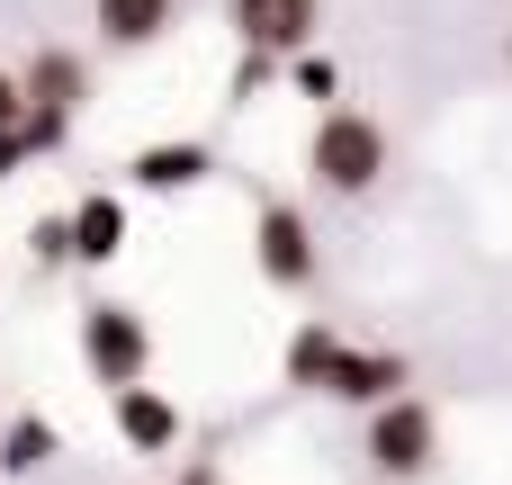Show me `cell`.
Masks as SVG:
<instances>
[{"label": "cell", "mask_w": 512, "mask_h": 485, "mask_svg": "<svg viewBox=\"0 0 512 485\" xmlns=\"http://www.w3.org/2000/svg\"><path fill=\"white\" fill-rule=\"evenodd\" d=\"M306 171H315V189H333V198H369V189L387 180V126H378L369 108H324V117H315V144H306Z\"/></svg>", "instance_id": "6da1fadb"}, {"label": "cell", "mask_w": 512, "mask_h": 485, "mask_svg": "<svg viewBox=\"0 0 512 485\" xmlns=\"http://www.w3.org/2000/svg\"><path fill=\"white\" fill-rule=\"evenodd\" d=\"M81 369L117 396V387H144V369H153V324L135 315V306H117V297H99V306H81Z\"/></svg>", "instance_id": "7a4b0ae2"}, {"label": "cell", "mask_w": 512, "mask_h": 485, "mask_svg": "<svg viewBox=\"0 0 512 485\" xmlns=\"http://www.w3.org/2000/svg\"><path fill=\"white\" fill-rule=\"evenodd\" d=\"M360 450H369V468H378V477L414 485V477H432V459H441V414H432L423 396H396V405H378V414H369Z\"/></svg>", "instance_id": "3957f363"}, {"label": "cell", "mask_w": 512, "mask_h": 485, "mask_svg": "<svg viewBox=\"0 0 512 485\" xmlns=\"http://www.w3.org/2000/svg\"><path fill=\"white\" fill-rule=\"evenodd\" d=\"M252 261H261V279L270 288H306L315 279V225H306V207H288V198H270L261 216H252Z\"/></svg>", "instance_id": "277c9868"}, {"label": "cell", "mask_w": 512, "mask_h": 485, "mask_svg": "<svg viewBox=\"0 0 512 485\" xmlns=\"http://www.w3.org/2000/svg\"><path fill=\"white\" fill-rule=\"evenodd\" d=\"M225 18H234L243 54H270V63H288V54H306V45H315V27H324V0H225Z\"/></svg>", "instance_id": "5b68a950"}, {"label": "cell", "mask_w": 512, "mask_h": 485, "mask_svg": "<svg viewBox=\"0 0 512 485\" xmlns=\"http://www.w3.org/2000/svg\"><path fill=\"white\" fill-rule=\"evenodd\" d=\"M18 99L45 108V117H81V108H90V54H72V45H36V54L18 63Z\"/></svg>", "instance_id": "8992f818"}, {"label": "cell", "mask_w": 512, "mask_h": 485, "mask_svg": "<svg viewBox=\"0 0 512 485\" xmlns=\"http://www.w3.org/2000/svg\"><path fill=\"white\" fill-rule=\"evenodd\" d=\"M405 378H414V369H405L396 351H351V342H342L315 396H333V405H369V414H378V405H396V396H405Z\"/></svg>", "instance_id": "52a82bcc"}, {"label": "cell", "mask_w": 512, "mask_h": 485, "mask_svg": "<svg viewBox=\"0 0 512 485\" xmlns=\"http://www.w3.org/2000/svg\"><path fill=\"white\" fill-rule=\"evenodd\" d=\"M108 414H117V441H126V450H144V459L180 441V405H171L162 387H117V396H108Z\"/></svg>", "instance_id": "ba28073f"}, {"label": "cell", "mask_w": 512, "mask_h": 485, "mask_svg": "<svg viewBox=\"0 0 512 485\" xmlns=\"http://www.w3.org/2000/svg\"><path fill=\"white\" fill-rule=\"evenodd\" d=\"M171 18H180V0H90V27H99V45H117V54H144V45H162V36H171Z\"/></svg>", "instance_id": "9c48e42d"}, {"label": "cell", "mask_w": 512, "mask_h": 485, "mask_svg": "<svg viewBox=\"0 0 512 485\" xmlns=\"http://www.w3.org/2000/svg\"><path fill=\"white\" fill-rule=\"evenodd\" d=\"M63 225H72V261H90V270H108L126 252V198H108V189H90Z\"/></svg>", "instance_id": "30bf717a"}, {"label": "cell", "mask_w": 512, "mask_h": 485, "mask_svg": "<svg viewBox=\"0 0 512 485\" xmlns=\"http://www.w3.org/2000/svg\"><path fill=\"white\" fill-rule=\"evenodd\" d=\"M216 162H207V144H144L135 162H126V180L135 189H153V198H180V189H198Z\"/></svg>", "instance_id": "8fae6325"}, {"label": "cell", "mask_w": 512, "mask_h": 485, "mask_svg": "<svg viewBox=\"0 0 512 485\" xmlns=\"http://www.w3.org/2000/svg\"><path fill=\"white\" fill-rule=\"evenodd\" d=\"M54 450H63V432L45 414H9L0 423V477H36V468H54Z\"/></svg>", "instance_id": "7c38bea8"}, {"label": "cell", "mask_w": 512, "mask_h": 485, "mask_svg": "<svg viewBox=\"0 0 512 485\" xmlns=\"http://www.w3.org/2000/svg\"><path fill=\"white\" fill-rule=\"evenodd\" d=\"M333 351H342V333H333V324H297V333H288V387H324Z\"/></svg>", "instance_id": "4fadbf2b"}, {"label": "cell", "mask_w": 512, "mask_h": 485, "mask_svg": "<svg viewBox=\"0 0 512 485\" xmlns=\"http://www.w3.org/2000/svg\"><path fill=\"white\" fill-rule=\"evenodd\" d=\"M288 81H297L306 99H342V63H333V54H315V45H306V54H288Z\"/></svg>", "instance_id": "5bb4252c"}, {"label": "cell", "mask_w": 512, "mask_h": 485, "mask_svg": "<svg viewBox=\"0 0 512 485\" xmlns=\"http://www.w3.org/2000/svg\"><path fill=\"white\" fill-rule=\"evenodd\" d=\"M27 252H36V270H63V261H72V225H63V216H36V225H27Z\"/></svg>", "instance_id": "9a60e30c"}, {"label": "cell", "mask_w": 512, "mask_h": 485, "mask_svg": "<svg viewBox=\"0 0 512 485\" xmlns=\"http://www.w3.org/2000/svg\"><path fill=\"white\" fill-rule=\"evenodd\" d=\"M279 81V63L270 54H243V72H234V99H252V90H270Z\"/></svg>", "instance_id": "2e32d148"}, {"label": "cell", "mask_w": 512, "mask_h": 485, "mask_svg": "<svg viewBox=\"0 0 512 485\" xmlns=\"http://www.w3.org/2000/svg\"><path fill=\"white\" fill-rule=\"evenodd\" d=\"M18 162H27V144H18V126H0V180H18Z\"/></svg>", "instance_id": "e0dca14e"}, {"label": "cell", "mask_w": 512, "mask_h": 485, "mask_svg": "<svg viewBox=\"0 0 512 485\" xmlns=\"http://www.w3.org/2000/svg\"><path fill=\"white\" fill-rule=\"evenodd\" d=\"M18 108H27V99H18V72L0 63V126H18Z\"/></svg>", "instance_id": "ac0fdd59"}, {"label": "cell", "mask_w": 512, "mask_h": 485, "mask_svg": "<svg viewBox=\"0 0 512 485\" xmlns=\"http://www.w3.org/2000/svg\"><path fill=\"white\" fill-rule=\"evenodd\" d=\"M180 485H216V468H189V477H180Z\"/></svg>", "instance_id": "d6986e66"}, {"label": "cell", "mask_w": 512, "mask_h": 485, "mask_svg": "<svg viewBox=\"0 0 512 485\" xmlns=\"http://www.w3.org/2000/svg\"><path fill=\"white\" fill-rule=\"evenodd\" d=\"M504 72H512V45H504Z\"/></svg>", "instance_id": "ffe728a7"}]
</instances>
